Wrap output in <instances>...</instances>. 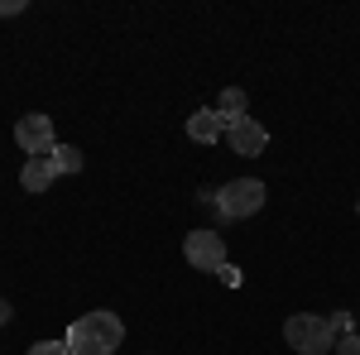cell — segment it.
Listing matches in <instances>:
<instances>
[{
  "label": "cell",
  "instance_id": "1",
  "mask_svg": "<svg viewBox=\"0 0 360 355\" xmlns=\"http://www.w3.org/2000/svg\"><path fill=\"white\" fill-rule=\"evenodd\" d=\"M68 351L72 355H115V346L125 341V322L115 317V312H86V317H77L72 327H68Z\"/></svg>",
  "mask_w": 360,
  "mask_h": 355
},
{
  "label": "cell",
  "instance_id": "2",
  "mask_svg": "<svg viewBox=\"0 0 360 355\" xmlns=\"http://www.w3.org/2000/svg\"><path fill=\"white\" fill-rule=\"evenodd\" d=\"M283 341L298 355H322V351H336V327L322 312H293L283 322Z\"/></svg>",
  "mask_w": 360,
  "mask_h": 355
},
{
  "label": "cell",
  "instance_id": "3",
  "mask_svg": "<svg viewBox=\"0 0 360 355\" xmlns=\"http://www.w3.org/2000/svg\"><path fill=\"white\" fill-rule=\"evenodd\" d=\"M264 197H269V192H264L259 178H236V183L217 188V217L221 221H245L264 207Z\"/></svg>",
  "mask_w": 360,
  "mask_h": 355
},
{
  "label": "cell",
  "instance_id": "4",
  "mask_svg": "<svg viewBox=\"0 0 360 355\" xmlns=\"http://www.w3.org/2000/svg\"><path fill=\"white\" fill-rule=\"evenodd\" d=\"M15 144L25 149L29 159H49L58 149L53 139V115H44V110H29V115H20L15 120Z\"/></svg>",
  "mask_w": 360,
  "mask_h": 355
},
{
  "label": "cell",
  "instance_id": "5",
  "mask_svg": "<svg viewBox=\"0 0 360 355\" xmlns=\"http://www.w3.org/2000/svg\"><path fill=\"white\" fill-rule=\"evenodd\" d=\"M183 259L202 273H217L226 269V240L221 231H212V226H202V231H188V240H183Z\"/></svg>",
  "mask_w": 360,
  "mask_h": 355
},
{
  "label": "cell",
  "instance_id": "6",
  "mask_svg": "<svg viewBox=\"0 0 360 355\" xmlns=\"http://www.w3.org/2000/svg\"><path fill=\"white\" fill-rule=\"evenodd\" d=\"M226 144H231L236 154L255 159V154H264V149H269V130H264L259 120H250V115H245V120H236V125L226 130Z\"/></svg>",
  "mask_w": 360,
  "mask_h": 355
},
{
  "label": "cell",
  "instance_id": "7",
  "mask_svg": "<svg viewBox=\"0 0 360 355\" xmlns=\"http://www.w3.org/2000/svg\"><path fill=\"white\" fill-rule=\"evenodd\" d=\"M221 135H226V125H221V115H217V106H202L188 115V139L193 144H217Z\"/></svg>",
  "mask_w": 360,
  "mask_h": 355
},
{
  "label": "cell",
  "instance_id": "8",
  "mask_svg": "<svg viewBox=\"0 0 360 355\" xmlns=\"http://www.w3.org/2000/svg\"><path fill=\"white\" fill-rule=\"evenodd\" d=\"M53 178H58V173H53L49 159H29V164L20 168V188H25V192H49V188H53Z\"/></svg>",
  "mask_w": 360,
  "mask_h": 355
},
{
  "label": "cell",
  "instance_id": "9",
  "mask_svg": "<svg viewBox=\"0 0 360 355\" xmlns=\"http://www.w3.org/2000/svg\"><path fill=\"white\" fill-rule=\"evenodd\" d=\"M245 110H250L245 91H240V86H226V91H221V101H217V115H221V125H226V130H231L236 120H245Z\"/></svg>",
  "mask_w": 360,
  "mask_h": 355
},
{
  "label": "cell",
  "instance_id": "10",
  "mask_svg": "<svg viewBox=\"0 0 360 355\" xmlns=\"http://www.w3.org/2000/svg\"><path fill=\"white\" fill-rule=\"evenodd\" d=\"M49 164H53L58 178H72V173H82V149H72V144H58L53 154H49Z\"/></svg>",
  "mask_w": 360,
  "mask_h": 355
},
{
  "label": "cell",
  "instance_id": "11",
  "mask_svg": "<svg viewBox=\"0 0 360 355\" xmlns=\"http://www.w3.org/2000/svg\"><path fill=\"white\" fill-rule=\"evenodd\" d=\"M25 355H72V351H68V341H34Z\"/></svg>",
  "mask_w": 360,
  "mask_h": 355
},
{
  "label": "cell",
  "instance_id": "12",
  "mask_svg": "<svg viewBox=\"0 0 360 355\" xmlns=\"http://www.w3.org/2000/svg\"><path fill=\"white\" fill-rule=\"evenodd\" d=\"M336 355H360V331H346V336H336Z\"/></svg>",
  "mask_w": 360,
  "mask_h": 355
},
{
  "label": "cell",
  "instance_id": "13",
  "mask_svg": "<svg viewBox=\"0 0 360 355\" xmlns=\"http://www.w3.org/2000/svg\"><path fill=\"white\" fill-rule=\"evenodd\" d=\"M25 10V0H0V15H20Z\"/></svg>",
  "mask_w": 360,
  "mask_h": 355
},
{
  "label": "cell",
  "instance_id": "14",
  "mask_svg": "<svg viewBox=\"0 0 360 355\" xmlns=\"http://www.w3.org/2000/svg\"><path fill=\"white\" fill-rule=\"evenodd\" d=\"M5 322H10V302L0 298V327H5Z\"/></svg>",
  "mask_w": 360,
  "mask_h": 355
}]
</instances>
